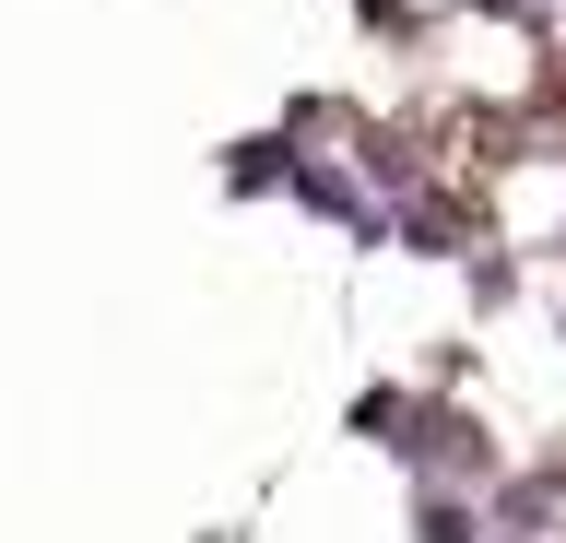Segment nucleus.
Returning a JSON list of instances; mask_svg holds the SVG:
<instances>
[{"mask_svg": "<svg viewBox=\"0 0 566 543\" xmlns=\"http://www.w3.org/2000/svg\"><path fill=\"white\" fill-rule=\"evenodd\" d=\"M520 12H566V0H520Z\"/></svg>", "mask_w": 566, "mask_h": 543, "instance_id": "f257e3e1", "label": "nucleus"}]
</instances>
